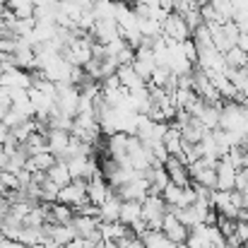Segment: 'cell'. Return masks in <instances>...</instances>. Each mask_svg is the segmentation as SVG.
Returning a JSON list of instances; mask_svg holds the SVG:
<instances>
[{
  "mask_svg": "<svg viewBox=\"0 0 248 248\" xmlns=\"http://www.w3.org/2000/svg\"><path fill=\"white\" fill-rule=\"evenodd\" d=\"M78 104H80V87L75 84H56V113L75 118L78 116Z\"/></svg>",
  "mask_w": 248,
  "mask_h": 248,
  "instance_id": "1",
  "label": "cell"
},
{
  "mask_svg": "<svg viewBox=\"0 0 248 248\" xmlns=\"http://www.w3.org/2000/svg\"><path fill=\"white\" fill-rule=\"evenodd\" d=\"M53 162H56V157H53L51 152H39V155H29V157H27L24 169L31 171V173H46V171L53 166Z\"/></svg>",
  "mask_w": 248,
  "mask_h": 248,
  "instance_id": "16",
  "label": "cell"
},
{
  "mask_svg": "<svg viewBox=\"0 0 248 248\" xmlns=\"http://www.w3.org/2000/svg\"><path fill=\"white\" fill-rule=\"evenodd\" d=\"M121 198L116 195V190L99 205V219L101 222H118V212H121Z\"/></svg>",
  "mask_w": 248,
  "mask_h": 248,
  "instance_id": "15",
  "label": "cell"
},
{
  "mask_svg": "<svg viewBox=\"0 0 248 248\" xmlns=\"http://www.w3.org/2000/svg\"><path fill=\"white\" fill-rule=\"evenodd\" d=\"M0 248H27L22 241H15V239H0Z\"/></svg>",
  "mask_w": 248,
  "mask_h": 248,
  "instance_id": "22",
  "label": "cell"
},
{
  "mask_svg": "<svg viewBox=\"0 0 248 248\" xmlns=\"http://www.w3.org/2000/svg\"><path fill=\"white\" fill-rule=\"evenodd\" d=\"M236 190H241V195H244V205L248 207V181L241 186V188H236Z\"/></svg>",
  "mask_w": 248,
  "mask_h": 248,
  "instance_id": "23",
  "label": "cell"
},
{
  "mask_svg": "<svg viewBox=\"0 0 248 248\" xmlns=\"http://www.w3.org/2000/svg\"><path fill=\"white\" fill-rule=\"evenodd\" d=\"M236 166L232 164L227 157H222L217 166H215V173H217V190H234L236 186Z\"/></svg>",
  "mask_w": 248,
  "mask_h": 248,
  "instance_id": "10",
  "label": "cell"
},
{
  "mask_svg": "<svg viewBox=\"0 0 248 248\" xmlns=\"http://www.w3.org/2000/svg\"><path fill=\"white\" fill-rule=\"evenodd\" d=\"M111 193H113V188H111V186H108V181L101 176V171L87 181V200H89L92 205H96V207H99V205H101Z\"/></svg>",
  "mask_w": 248,
  "mask_h": 248,
  "instance_id": "7",
  "label": "cell"
},
{
  "mask_svg": "<svg viewBox=\"0 0 248 248\" xmlns=\"http://www.w3.org/2000/svg\"><path fill=\"white\" fill-rule=\"evenodd\" d=\"M5 7L17 17V19H24V17H34V0H7Z\"/></svg>",
  "mask_w": 248,
  "mask_h": 248,
  "instance_id": "18",
  "label": "cell"
},
{
  "mask_svg": "<svg viewBox=\"0 0 248 248\" xmlns=\"http://www.w3.org/2000/svg\"><path fill=\"white\" fill-rule=\"evenodd\" d=\"M116 78H118V82L123 89H128V92H135V89H142V87H147V82L133 70V65L130 63H125V65H118V70H116Z\"/></svg>",
  "mask_w": 248,
  "mask_h": 248,
  "instance_id": "14",
  "label": "cell"
},
{
  "mask_svg": "<svg viewBox=\"0 0 248 248\" xmlns=\"http://www.w3.org/2000/svg\"><path fill=\"white\" fill-rule=\"evenodd\" d=\"M162 36L164 39H171V41H186L190 39V29L186 24V19L178 15V12H169L166 19L162 22Z\"/></svg>",
  "mask_w": 248,
  "mask_h": 248,
  "instance_id": "5",
  "label": "cell"
},
{
  "mask_svg": "<svg viewBox=\"0 0 248 248\" xmlns=\"http://www.w3.org/2000/svg\"><path fill=\"white\" fill-rule=\"evenodd\" d=\"M147 193H150V178H147V173L145 176H138V178H133V181H128V183H123V186L116 188V195L121 200H145Z\"/></svg>",
  "mask_w": 248,
  "mask_h": 248,
  "instance_id": "6",
  "label": "cell"
},
{
  "mask_svg": "<svg viewBox=\"0 0 248 248\" xmlns=\"http://www.w3.org/2000/svg\"><path fill=\"white\" fill-rule=\"evenodd\" d=\"M176 248H188V244L183 241V244H176Z\"/></svg>",
  "mask_w": 248,
  "mask_h": 248,
  "instance_id": "25",
  "label": "cell"
},
{
  "mask_svg": "<svg viewBox=\"0 0 248 248\" xmlns=\"http://www.w3.org/2000/svg\"><path fill=\"white\" fill-rule=\"evenodd\" d=\"M58 202H63V205H68V207H80L82 202H87V181H78V178H73L68 186H61V190H58V198H56Z\"/></svg>",
  "mask_w": 248,
  "mask_h": 248,
  "instance_id": "4",
  "label": "cell"
},
{
  "mask_svg": "<svg viewBox=\"0 0 248 248\" xmlns=\"http://www.w3.org/2000/svg\"><path fill=\"white\" fill-rule=\"evenodd\" d=\"M106 157H111L118 164L128 162V135L125 133H113L106 138Z\"/></svg>",
  "mask_w": 248,
  "mask_h": 248,
  "instance_id": "9",
  "label": "cell"
},
{
  "mask_svg": "<svg viewBox=\"0 0 248 248\" xmlns=\"http://www.w3.org/2000/svg\"><path fill=\"white\" fill-rule=\"evenodd\" d=\"M164 169H166V176H169V181H171V183H176V186H188V183H190L188 166L183 164L176 155H169V157H166Z\"/></svg>",
  "mask_w": 248,
  "mask_h": 248,
  "instance_id": "13",
  "label": "cell"
},
{
  "mask_svg": "<svg viewBox=\"0 0 248 248\" xmlns=\"http://www.w3.org/2000/svg\"><path fill=\"white\" fill-rule=\"evenodd\" d=\"M118 222L130 227V229L135 224L145 222L142 219V200H123L121 202V212H118Z\"/></svg>",
  "mask_w": 248,
  "mask_h": 248,
  "instance_id": "12",
  "label": "cell"
},
{
  "mask_svg": "<svg viewBox=\"0 0 248 248\" xmlns=\"http://www.w3.org/2000/svg\"><path fill=\"white\" fill-rule=\"evenodd\" d=\"M248 61V53H244L239 46H232L227 53H224V63H227V68H244Z\"/></svg>",
  "mask_w": 248,
  "mask_h": 248,
  "instance_id": "19",
  "label": "cell"
},
{
  "mask_svg": "<svg viewBox=\"0 0 248 248\" xmlns=\"http://www.w3.org/2000/svg\"><path fill=\"white\" fill-rule=\"evenodd\" d=\"M46 178L53 181L56 186H68V183L73 181V176H70V169L65 164V159H56L53 166L46 171Z\"/></svg>",
  "mask_w": 248,
  "mask_h": 248,
  "instance_id": "17",
  "label": "cell"
},
{
  "mask_svg": "<svg viewBox=\"0 0 248 248\" xmlns=\"http://www.w3.org/2000/svg\"><path fill=\"white\" fill-rule=\"evenodd\" d=\"M210 248H219V246H210Z\"/></svg>",
  "mask_w": 248,
  "mask_h": 248,
  "instance_id": "27",
  "label": "cell"
},
{
  "mask_svg": "<svg viewBox=\"0 0 248 248\" xmlns=\"http://www.w3.org/2000/svg\"><path fill=\"white\" fill-rule=\"evenodd\" d=\"M162 232L166 234V239L173 241V244H183L188 239V229L176 219V215L171 210H166L164 217H162Z\"/></svg>",
  "mask_w": 248,
  "mask_h": 248,
  "instance_id": "11",
  "label": "cell"
},
{
  "mask_svg": "<svg viewBox=\"0 0 248 248\" xmlns=\"http://www.w3.org/2000/svg\"><path fill=\"white\" fill-rule=\"evenodd\" d=\"M7 111H10V92L5 87H0V121L5 118Z\"/></svg>",
  "mask_w": 248,
  "mask_h": 248,
  "instance_id": "20",
  "label": "cell"
},
{
  "mask_svg": "<svg viewBox=\"0 0 248 248\" xmlns=\"http://www.w3.org/2000/svg\"><path fill=\"white\" fill-rule=\"evenodd\" d=\"M236 46H239L244 53H248V31H239V36H236Z\"/></svg>",
  "mask_w": 248,
  "mask_h": 248,
  "instance_id": "21",
  "label": "cell"
},
{
  "mask_svg": "<svg viewBox=\"0 0 248 248\" xmlns=\"http://www.w3.org/2000/svg\"><path fill=\"white\" fill-rule=\"evenodd\" d=\"M166 212V202L159 193H147L142 200V219L147 222V229H162V217Z\"/></svg>",
  "mask_w": 248,
  "mask_h": 248,
  "instance_id": "3",
  "label": "cell"
},
{
  "mask_svg": "<svg viewBox=\"0 0 248 248\" xmlns=\"http://www.w3.org/2000/svg\"><path fill=\"white\" fill-rule=\"evenodd\" d=\"M46 142H48V152H51L56 159H63V157H65V150H68V145H70V130L48 128V130H46Z\"/></svg>",
  "mask_w": 248,
  "mask_h": 248,
  "instance_id": "8",
  "label": "cell"
},
{
  "mask_svg": "<svg viewBox=\"0 0 248 248\" xmlns=\"http://www.w3.org/2000/svg\"><path fill=\"white\" fill-rule=\"evenodd\" d=\"M193 2H195V5H198V7H202V5H207V2H210V0H193Z\"/></svg>",
  "mask_w": 248,
  "mask_h": 248,
  "instance_id": "24",
  "label": "cell"
},
{
  "mask_svg": "<svg viewBox=\"0 0 248 248\" xmlns=\"http://www.w3.org/2000/svg\"><path fill=\"white\" fill-rule=\"evenodd\" d=\"M244 70H246V75H248V61H246V65H244Z\"/></svg>",
  "mask_w": 248,
  "mask_h": 248,
  "instance_id": "26",
  "label": "cell"
},
{
  "mask_svg": "<svg viewBox=\"0 0 248 248\" xmlns=\"http://www.w3.org/2000/svg\"><path fill=\"white\" fill-rule=\"evenodd\" d=\"M0 87L5 89H29L31 87V70L17 68L12 63H0Z\"/></svg>",
  "mask_w": 248,
  "mask_h": 248,
  "instance_id": "2",
  "label": "cell"
}]
</instances>
